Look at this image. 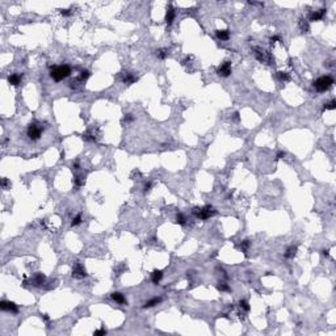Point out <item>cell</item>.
Here are the masks:
<instances>
[{
	"mask_svg": "<svg viewBox=\"0 0 336 336\" xmlns=\"http://www.w3.org/2000/svg\"><path fill=\"white\" fill-rule=\"evenodd\" d=\"M21 80H22V74H12V75H9V76H8V83H9L11 85H18L20 83H21Z\"/></svg>",
	"mask_w": 336,
	"mask_h": 336,
	"instance_id": "cell-10",
	"label": "cell"
},
{
	"mask_svg": "<svg viewBox=\"0 0 336 336\" xmlns=\"http://www.w3.org/2000/svg\"><path fill=\"white\" fill-rule=\"evenodd\" d=\"M323 255H324V256H330V250H323Z\"/></svg>",
	"mask_w": 336,
	"mask_h": 336,
	"instance_id": "cell-41",
	"label": "cell"
},
{
	"mask_svg": "<svg viewBox=\"0 0 336 336\" xmlns=\"http://www.w3.org/2000/svg\"><path fill=\"white\" fill-rule=\"evenodd\" d=\"M83 139H84V141L95 142V141H96V138H95L93 135H91V134H83Z\"/></svg>",
	"mask_w": 336,
	"mask_h": 336,
	"instance_id": "cell-30",
	"label": "cell"
},
{
	"mask_svg": "<svg viewBox=\"0 0 336 336\" xmlns=\"http://www.w3.org/2000/svg\"><path fill=\"white\" fill-rule=\"evenodd\" d=\"M217 288H218V290H221V291H228L230 290V286L225 282H219L218 285H217Z\"/></svg>",
	"mask_w": 336,
	"mask_h": 336,
	"instance_id": "cell-29",
	"label": "cell"
},
{
	"mask_svg": "<svg viewBox=\"0 0 336 336\" xmlns=\"http://www.w3.org/2000/svg\"><path fill=\"white\" fill-rule=\"evenodd\" d=\"M176 223H179V225H185V223H187V219H185V217L181 214V213H179V214L176 215Z\"/></svg>",
	"mask_w": 336,
	"mask_h": 336,
	"instance_id": "cell-27",
	"label": "cell"
},
{
	"mask_svg": "<svg viewBox=\"0 0 336 336\" xmlns=\"http://www.w3.org/2000/svg\"><path fill=\"white\" fill-rule=\"evenodd\" d=\"M336 108V101L334 100H330L328 102H324V104H323V112H324V110H334Z\"/></svg>",
	"mask_w": 336,
	"mask_h": 336,
	"instance_id": "cell-20",
	"label": "cell"
},
{
	"mask_svg": "<svg viewBox=\"0 0 336 336\" xmlns=\"http://www.w3.org/2000/svg\"><path fill=\"white\" fill-rule=\"evenodd\" d=\"M41 318H42V319H43V321H45V322H46V324H47V327H49V328H50V327H51V326H50V317H49V315H47V314H41Z\"/></svg>",
	"mask_w": 336,
	"mask_h": 336,
	"instance_id": "cell-31",
	"label": "cell"
},
{
	"mask_svg": "<svg viewBox=\"0 0 336 336\" xmlns=\"http://www.w3.org/2000/svg\"><path fill=\"white\" fill-rule=\"evenodd\" d=\"M80 223H82V214H78V215H75L74 218H72L71 226L75 227V226H78V225H80Z\"/></svg>",
	"mask_w": 336,
	"mask_h": 336,
	"instance_id": "cell-24",
	"label": "cell"
},
{
	"mask_svg": "<svg viewBox=\"0 0 336 336\" xmlns=\"http://www.w3.org/2000/svg\"><path fill=\"white\" fill-rule=\"evenodd\" d=\"M87 276V272H85V268L80 263H76L72 268V277L75 278H84Z\"/></svg>",
	"mask_w": 336,
	"mask_h": 336,
	"instance_id": "cell-8",
	"label": "cell"
},
{
	"mask_svg": "<svg viewBox=\"0 0 336 336\" xmlns=\"http://www.w3.org/2000/svg\"><path fill=\"white\" fill-rule=\"evenodd\" d=\"M255 57H256L258 61L263 62V63H267V65H272V63L274 62V59L272 58L269 51H265V50L260 49V47H256L255 49Z\"/></svg>",
	"mask_w": 336,
	"mask_h": 336,
	"instance_id": "cell-4",
	"label": "cell"
},
{
	"mask_svg": "<svg viewBox=\"0 0 336 336\" xmlns=\"http://www.w3.org/2000/svg\"><path fill=\"white\" fill-rule=\"evenodd\" d=\"M160 302H161V298H160V297H155V298L148 299V301L143 305V307H145V309H151V307L156 306V305H159Z\"/></svg>",
	"mask_w": 336,
	"mask_h": 336,
	"instance_id": "cell-16",
	"label": "cell"
},
{
	"mask_svg": "<svg viewBox=\"0 0 336 336\" xmlns=\"http://www.w3.org/2000/svg\"><path fill=\"white\" fill-rule=\"evenodd\" d=\"M217 74H218L219 76H222V78L230 76V75H231V62H228V61L223 62L222 65L217 68Z\"/></svg>",
	"mask_w": 336,
	"mask_h": 336,
	"instance_id": "cell-6",
	"label": "cell"
},
{
	"mask_svg": "<svg viewBox=\"0 0 336 336\" xmlns=\"http://www.w3.org/2000/svg\"><path fill=\"white\" fill-rule=\"evenodd\" d=\"M110 297H112L113 301H116L117 303H120V305H125V303H126V299H125V297H124V294H122V293L114 291V293H112Z\"/></svg>",
	"mask_w": 336,
	"mask_h": 336,
	"instance_id": "cell-14",
	"label": "cell"
},
{
	"mask_svg": "<svg viewBox=\"0 0 336 336\" xmlns=\"http://www.w3.org/2000/svg\"><path fill=\"white\" fill-rule=\"evenodd\" d=\"M133 121H134L133 114H125V117H124V122H126V124H128V122H133Z\"/></svg>",
	"mask_w": 336,
	"mask_h": 336,
	"instance_id": "cell-35",
	"label": "cell"
},
{
	"mask_svg": "<svg viewBox=\"0 0 336 336\" xmlns=\"http://www.w3.org/2000/svg\"><path fill=\"white\" fill-rule=\"evenodd\" d=\"M151 187H152V184L150 183V181H147V183H145V185H143V191H145V193H147V192L151 191Z\"/></svg>",
	"mask_w": 336,
	"mask_h": 336,
	"instance_id": "cell-34",
	"label": "cell"
},
{
	"mask_svg": "<svg viewBox=\"0 0 336 336\" xmlns=\"http://www.w3.org/2000/svg\"><path fill=\"white\" fill-rule=\"evenodd\" d=\"M0 309L3 311H11L13 314H17L18 313V307L16 305L15 302H11V301H2L0 303Z\"/></svg>",
	"mask_w": 336,
	"mask_h": 336,
	"instance_id": "cell-9",
	"label": "cell"
},
{
	"mask_svg": "<svg viewBox=\"0 0 336 336\" xmlns=\"http://www.w3.org/2000/svg\"><path fill=\"white\" fill-rule=\"evenodd\" d=\"M277 41H280V37L278 35H273V37H271V43L273 45V43H276Z\"/></svg>",
	"mask_w": 336,
	"mask_h": 336,
	"instance_id": "cell-37",
	"label": "cell"
},
{
	"mask_svg": "<svg viewBox=\"0 0 336 336\" xmlns=\"http://www.w3.org/2000/svg\"><path fill=\"white\" fill-rule=\"evenodd\" d=\"M26 134H28V137H29L32 141H37L42 135V128H41V126H38L37 124H30L29 126H28Z\"/></svg>",
	"mask_w": 336,
	"mask_h": 336,
	"instance_id": "cell-5",
	"label": "cell"
},
{
	"mask_svg": "<svg viewBox=\"0 0 336 336\" xmlns=\"http://www.w3.org/2000/svg\"><path fill=\"white\" fill-rule=\"evenodd\" d=\"M248 247H250V240H248V239L243 240V242L240 243V248H242V251L244 252V255H247V248Z\"/></svg>",
	"mask_w": 336,
	"mask_h": 336,
	"instance_id": "cell-26",
	"label": "cell"
},
{
	"mask_svg": "<svg viewBox=\"0 0 336 336\" xmlns=\"http://www.w3.org/2000/svg\"><path fill=\"white\" fill-rule=\"evenodd\" d=\"M89 76H91V72H89V71H88V70H83L82 72H80V75H79L78 80H79V82H85Z\"/></svg>",
	"mask_w": 336,
	"mask_h": 336,
	"instance_id": "cell-22",
	"label": "cell"
},
{
	"mask_svg": "<svg viewBox=\"0 0 336 336\" xmlns=\"http://www.w3.org/2000/svg\"><path fill=\"white\" fill-rule=\"evenodd\" d=\"M277 76H278L280 80H282V82H289L290 80V75L288 72H284V71H278Z\"/></svg>",
	"mask_w": 336,
	"mask_h": 336,
	"instance_id": "cell-23",
	"label": "cell"
},
{
	"mask_svg": "<svg viewBox=\"0 0 336 336\" xmlns=\"http://www.w3.org/2000/svg\"><path fill=\"white\" fill-rule=\"evenodd\" d=\"M239 118H240V117H239V112H235V113H234V120H235V121H239Z\"/></svg>",
	"mask_w": 336,
	"mask_h": 336,
	"instance_id": "cell-39",
	"label": "cell"
},
{
	"mask_svg": "<svg viewBox=\"0 0 336 336\" xmlns=\"http://www.w3.org/2000/svg\"><path fill=\"white\" fill-rule=\"evenodd\" d=\"M193 214L200 219H209L210 217L217 214V210L210 205H206L204 208H195L193 209Z\"/></svg>",
	"mask_w": 336,
	"mask_h": 336,
	"instance_id": "cell-3",
	"label": "cell"
},
{
	"mask_svg": "<svg viewBox=\"0 0 336 336\" xmlns=\"http://www.w3.org/2000/svg\"><path fill=\"white\" fill-rule=\"evenodd\" d=\"M121 82L126 85H131L134 83L138 82V76L134 75L133 72H122L121 74Z\"/></svg>",
	"mask_w": 336,
	"mask_h": 336,
	"instance_id": "cell-7",
	"label": "cell"
},
{
	"mask_svg": "<svg viewBox=\"0 0 336 336\" xmlns=\"http://www.w3.org/2000/svg\"><path fill=\"white\" fill-rule=\"evenodd\" d=\"M71 75V67L68 65H61L55 66L50 71V76L54 79L55 82H62L66 78H68Z\"/></svg>",
	"mask_w": 336,
	"mask_h": 336,
	"instance_id": "cell-1",
	"label": "cell"
},
{
	"mask_svg": "<svg viewBox=\"0 0 336 336\" xmlns=\"http://www.w3.org/2000/svg\"><path fill=\"white\" fill-rule=\"evenodd\" d=\"M215 34H217V37H218L221 41H227V39L230 38V32H228L227 29H225V30H217Z\"/></svg>",
	"mask_w": 336,
	"mask_h": 336,
	"instance_id": "cell-17",
	"label": "cell"
},
{
	"mask_svg": "<svg viewBox=\"0 0 336 336\" xmlns=\"http://www.w3.org/2000/svg\"><path fill=\"white\" fill-rule=\"evenodd\" d=\"M286 154L284 151H277V155H276V159H282V158H285Z\"/></svg>",
	"mask_w": 336,
	"mask_h": 336,
	"instance_id": "cell-36",
	"label": "cell"
},
{
	"mask_svg": "<svg viewBox=\"0 0 336 336\" xmlns=\"http://www.w3.org/2000/svg\"><path fill=\"white\" fill-rule=\"evenodd\" d=\"M95 336H101V335H106V330L105 328H100V330H96L93 332Z\"/></svg>",
	"mask_w": 336,
	"mask_h": 336,
	"instance_id": "cell-32",
	"label": "cell"
},
{
	"mask_svg": "<svg viewBox=\"0 0 336 336\" xmlns=\"http://www.w3.org/2000/svg\"><path fill=\"white\" fill-rule=\"evenodd\" d=\"M175 8H173L172 5H168L167 7V13H165V22L168 24V25H171V24L173 22V20H175Z\"/></svg>",
	"mask_w": 336,
	"mask_h": 336,
	"instance_id": "cell-11",
	"label": "cell"
},
{
	"mask_svg": "<svg viewBox=\"0 0 336 336\" xmlns=\"http://www.w3.org/2000/svg\"><path fill=\"white\" fill-rule=\"evenodd\" d=\"M297 246H290V247H288L286 248V251H285V254H284V256H285V259H293L294 256H295V254H297Z\"/></svg>",
	"mask_w": 336,
	"mask_h": 336,
	"instance_id": "cell-15",
	"label": "cell"
},
{
	"mask_svg": "<svg viewBox=\"0 0 336 336\" xmlns=\"http://www.w3.org/2000/svg\"><path fill=\"white\" fill-rule=\"evenodd\" d=\"M239 306L242 307L243 310H246V311H250L251 310V307H250V303H248L246 299H240L239 301Z\"/></svg>",
	"mask_w": 336,
	"mask_h": 336,
	"instance_id": "cell-25",
	"label": "cell"
},
{
	"mask_svg": "<svg viewBox=\"0 0 336 336\" xmlns=\"http://www.w3.org/2000/svg\"><path fill=\"white\" fill-rule=\"evenodd\" d=\"M313 85L317 92H326L334 85V78L330 76V75H324V76L318 78Z\"/></svg>",
	"mask_w": 336,
	"mask_h": 336,
	"instance_id": "cell-2",
	"label": "cell"
},
{
	"mask_svg": "<svg viewBox=\"0 0 336 336\" xmlns=\"http://www.w3.org/2000/svg\"><path fill=\"white\" fill-rule=\"evenodd\" d=\"M163 278V272L159 271V269H155L151 273V281L155 284V285H158V284L160 282V280Z\"/></svg>",
	"mask_w": 336,
	"mask_h": 336,
	"instance_id": "cell-13",
	"label": "cell"
},
{
	"mask_svg": "<svg viewBox=\"0 0 336 336\" xmlns=\"http://www.w3.org/2000/svg\"><path fill=\"white\" fill-rule=\"evenodd\" d=\"M61 15L65 16V17H68V16L72 15V11L71 9H61Z\"/></svg>",
	"mask_w": 336,
	"mask_h": 336,
	"instance_id": "cell-33",
	"label": "cell"
},
{
	"mask_svg": "<svg viewBox=\"0 0 336 336\" xmlns=\"http://www.w3.org/2000/svg\"><path fill=\"white\" fill-rule=\"evenodd\" d=\"M74 183L78 185V187H82V185H84V183H85V179H83L82 176H75V179H74Z\"/></svg>",
	"mask_w": 336,
	"mask_h": 336,
	"instance_id": "cell-28",
	"label": "cell"
},
{
	"mask_svg": "<svg viewBox=\"0 0 336 336\" xmlns=\"http://www.w3.org/2000/svg\"><path fill=\"white\" fill-rule=\"evenodd\" d=\"M72 167H74L75 169H79V161H75V163L72 164Z\"/></svg>",
	"mask_w": 336,
	"mask_h": 336,
	"instance_id": "cell-40",
	"label": "cell"
},
{
	"mask_svg": "<svg viewBox=\"0 0 336 336\" xmlns=\"http://www.w3.org/2000/svg\"><path fill=\"white\" fill-rule=\"evenodd\" d=\"M45 280H46L45 274H42V273H37V274H35V277L33 278V284H34L35 286H41L42 284H45Z\"/></svg>",
	"mask_w": 336,
	"mask_h": 336,
	"instance_id": "cell-18",
	"label": "cell"
},
{
	"mask_svg": "<svg viewBox=\"0 0 336 336\" xmlns=\"http://www.w3.org/2000/svg\"><path fill=\"white\" fill-rule=\"evenodd\" d=\"M7 184H8V180L5 179V177H4V179L2 180V187H3V188H5V187H7Z\"/></svg>",
	"mask_w": 336,
	"mask_h": 336,
	"instance_id": "cell-38",
	"label": "cell"
},
{
	"mask_svg": "<svg viewBox=\"0 0 336 336\" xmlns=\"http://www.w3.org/2000/svg\"><path fill=\"white\" fill-rule=\"evenodd\" d=\"M326 12H327L326 9H319L310 13V21H319V20H322L326 16Z\"/></svg>",
	"mask_w": 336,
	"mask_h": 336,
	"instance_id": "cell-12",
	"label": "cell"
},
{
	"mask_svg": "<svg viewBox=\"0 0 336 336\" xmlns=\"http://www.w3.org/2000/svg\"><path fill=\"white\" fill-rule=\"evenodd\" d=\"M299 28H301V30L303 32V33H309V32H310L309 21L305 20V18H301V20H299Z\"/></svg>",
	"mask_w": 336,
	"mask_h": 336,
	"instance_id": "cell-19",
	"label": "cell"
},
{
	"mask_svg": "<svg viewBox=\"0 0 336 336\" xmlns=\"http://www.w3.org/2000/svg\"><path fill=\"white\" fill-rule=\"evenodd\" d=\"M168 54H169V51H168L167 49H159V50H156V57L159 58V59H161V61H164V59L168 57Z\"/></svg>",
	"mask_w": 336,
	"mask_h": 336,
	"instance_id": "cell-21",
	"label": "cell"
}]
</instances>
